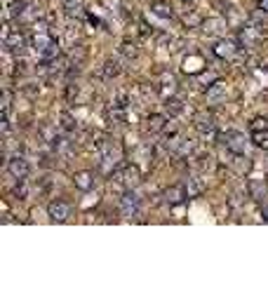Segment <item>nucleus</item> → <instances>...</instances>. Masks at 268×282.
I'll use <instances>...</instances> for the list:
<instances>
[{
  "label": "nucleus",
  "instance_id": "3",
  "mask_svg": "<svg viewBox=\"0 0 268 282\" xmlns=\"http://www.w3.org/2000/svg\"><path fill=\"white\" fill-rule=\"evenodd\" d=\"M238 43L245 49H256L263 43V31L261 26H240L238 29Z\"/></svg>",
  "mask_w": 268,
  "mask_h": 282
},
{
  "label": "nucleus",
  "instance_id": "2",
  "mask_svg": "<svg viewBox=\"0 0 268 282\" xmlns=\"http://www.w3.org/2000/svg\"><path fill=\"white\" fill-rule=\"evenodd\" d=\"M111 177L116 179V181H118V184H120L125 190L137 188V186L141 184V170H139L137 165H120L116 172L111 174Z\"/></svg>",
  "mask_w": 268,
  "mask_h": 282
},
{
  "label": "nucleus",
  "instance_id": "12",
  "mask_svg": "<svg viewBox=\"0 0 268 282\" xmlns=\"http://www.w3.org/2000/svg\"><path fill=\"white\" fill-rule=\"evenodd\" d=\"M144 129H146V134H160L167 129V118L160 116V113H151L144 123Z\"/></svg>",
  "mask_w": 268,
  "mask_h": 282
},
{
  "label": "nucleus",
  "instance_id": "9",
  "mask_svg": "<svg viewBox=\"0 0 268 282\" xmlns=\"http://www.w3.org/2000/svg\"><path fill=\"white\" fill-rule=\"evenodd\" d=\"M200 29H202V33H207V36L221 38L226 33V29H228V21H226L224 17H209V19H202Z\"/></svg>",
  "mask_w": 268,
  "mask_h": 282
},
{
  "label": "nucleus",
  "instance_id": "29",
  "mask_svg": "<svg viewBox=\"0 0 268 282\" xmlns=\"http://www.w3.org/2000/svg\"><path fill=\"white\" fill-rule=\"evenodd\" d=\"M186 190H189V198H198L202 193V184L195 177H189L186 179Z\"/></svg>",
  "mask_w": 268,
  "mask_h": 282
},
{
  "label": "nucleus",
  "instance_id": "23",
  "mask_svg": "<svg viewBox=\"0 0 268 282\" xmlns=\"http://www.w3.org/2000/svg\"><path fill=\"white\" fill-rule=\"evenodd\" d=\"M165 110H167L170 116H179V113L183 110V101L179 97H174V94H172V97L165 99Z\"/></svg>",
  "mask_w": 268,
  "mask_h": 282
},
{
  "label": "nucleus",
  "instance_id": "28",
  "mask_svg": "<svg viewBox=\"0 0 268 282\" xmlns=\"http://www.w3.org/2000/svg\"><path fill=\"white\" fill-rule=\"evenodd\" d=\"M59 127L64 129V132H73L75 129V120H73V116L68 113V110H64L59 116Z\"/></svg>",
  "mask_w": 268,
  "mask_h": 282
},
{
  "label": "nucleus",
  "instance_id": "13",
  "mask_svg": "<svg viewBox=\"0 0 268 282\" xmlns=\"http://www.w3.org/2000/svg\"><path fill=\"white\" fill-rule=\"evenodd\" d=\"M214 54L221 57V59H233V57L238 54V47L233 40H226V38H219L217 45H214Z\"/></svg>",
  "mask_w": 268,
  "mask_h": 282
},
{
  "label": "nucleus",
  "instance_id": "17",
  "mask_svg": "<svg viewBox=\"0 0 268 282\" xmlns=\"http://www.w3.org/2000/svg\"><path fill=\"white\" fill-rule=\"evenodd\" d=\"M207 99L212 101V104H221V101H226V85L221 82V80H217L214 85L207 87Z\"/></svg>",
  "mask_w": 268,
  "mask_h": 282
},
{
  "label": "nucleus",
  "instance_id": "22",
  "mask_svg": "<svg viewBox=\"0 0 268 282\" xmlns=\"http://www.w3.org/2000/svg\"><path fill=\"white\" fill-rule=\"evenodd\" d=\"M252 144L259 148H263V151H268V127L266 129H252Z\"/></svg>",
  "mask_w": 268,
  "mask_h": 282
},
{
  "label": "nucleus",
  "instance_id": "24",
  "mask_svg": "<svg viewBox=\"0 0 268 282\" xmlns=\"http://www.w3.org/2000/svg\"><path fill=\"white\" fill-rule=\"evenodd\" d=\"M87 59V49L85 45H73V49H71V64H75V66H83Z\"/></svg>",
  "mask_w": 268,
  "mask_h": 282
},
{
  "label": "nucleus",
  "instance_id": "1",
  "mask_svg": "<svg viewBox=\"0 0 268 282\" xmlns=\"http://www.w3.org/2000/svg\"><path fill=\"white\" fill-rule=\"evenodd\" d=\"M99 148V170L104 174H113L120 167V148L116 146V141L101 139L97 144Z\"/></svg>",
  "mask_w": 268,
  "mask_h": 282
},
{
  "label": "nucleus",
  "instance_id": "33",
  "mask_svg": "<svg viewBox=\"0 0 268 282\" xmlns=\"http://www.w3.org/2000/svg\"><path fill=\"white\" fill-rule=\"evenodd\" d=\"M24 92H26V97H29V99H36L38 97V90L33 85H24Z\"/></svg>",
  "mask_w": 268,
  "mask_h": 282
},
{
  "label": "nucleus",
  "instance_id": "21",
  "mask_svg": "<svg viewBox=\"0 0 268 282\" xmlns=\"http://www.w3.org/2000/svg\"><path fill=\"white\" fill-rule=\"evenodd\" d=\"M174 90H177V80H174V75H165L163 82L158 85V92L167 99V97H172V94H174Z\"/></svg>",
  "mask_w": 268,
  "mask_h": 282
},
{
  "label": "nucleus",
  "instance_id": "18",
  "mask_svg": "<svg viewBox=\"0 0 268 282\" xmlns=\"http://www.w3.org/2000/svg\"><path fill=\"white\" fill-rule=\"evenodd\" d=\"M61 7L66 10L68 17H85V7H83V0H61Z\"/></svg>",
  "mask_w": 268,
  "mask_h": 282
},
{
  "label": "nucleus",
  "instance_id": "14",
  "mask_svg": "<svg viewBox=\"0 0 268 282\" xmlns=\"http://www.w3.org/2000/svg\"><path fill=\"white\" fill-rule=\"evenodd\" d=\"M73 184H75V188L83 190V193L92 190V188H94V172H90V170L75 172V174H73Z\"/></svg>",
  "mask_w": 268,
  "mask_h": 282
},
{
  "label": "nucleus",
  "instance_id": "16",
  "mask_svg": "<svg viewBox=\"0 0 268 282\" xmlns=\"http://www.w3.org/2000/svg\"><path fill=\"white\" fill-rule=\"evenodd\" d=\"M151 12L160 19H174V7L170 3H165V0H155L151 3Z\"/></svg>",
  "mask_w": 268,
  "mask_h": 282
},
{
  "label": "nucleus",
  "instance_id": "30",
  "mask_svg": "<svg viewBox=\"0 0 268 282\" xmlns=\"http://www.w3.org/2000/svg\"><path fill=\"white\" fill-rule=\"evenodd\" d=\"M26 7H29V3H26V0H14L12 5H10V17H12V19H19L21 14H24Z\"/></svg>",
  "mask_w": 268,
  "mask_h": 282
},
{
  "label": "nucleus",
  "instance_id": "11",
  "mask_svg": "<svg viewBox=\"0 0 268 282\" xmlns=\"http://www.w3.org/2000/svg\"><path fill=\"white\" fill-rule=\"evenodd\" d=\"M195 127H198V132H200L202 136L217 134V123H214L212 113H200V116H195Z\"/></svg>",
  "mask_w": 268,
  "mask_h": 282
},
{
  "label": "nucleus",
  "instance_id": "20",
  "mask_svg": "<svg viewBox=\"0 0 268 282\" xmlns=\"http://www.w3.org/2000/svg\"><path fill=\"white\" fill-rule=\"evenodd\" d=\"M38 134H40V139L45 141V144H55V139L59 134H57V125H52V123H40L38 125Z\"/></svg>",
  "mask_w": 268,
  "mask_h": 282
},
{
  "label": "nucleus",
  "instance_id": "34",
  "mask_svg": "<svg viewBox=\"0 0 268 282\" xmlns=\"http://www.w3.org/2000/svg\"><path fill=\"white\" fill-rule=\"evenodd\" d=\"M259 5H261V10H266V12H268V0H259Z\"/></svg>",
  "mask_w": 268,
  "mask_h": 282
},
{
  "label": "nucleus",
  "instance_id": "15",
  "mask_svg": "<svg viewBox=\"0 0 268 282\" xmlns=\"http://www.w3.org/2000/svg\"><path fill=\"white\" fill-rule=\"evenodd\" d=\"M106 118H109L113 125H125V120H127V106H120V104H113V101H111L109 110H106Z\"/></svg>",
  "mask_w": 268,
  "mask_h": 282
},
{
  "label": "nucleus",
  "instance_id": "26",
  "mask_svg": "<svg viewBox=\"0 0 268 282\" xmlns=\"http://www.w3.org/2000/svg\"><path fill=\"white\" fill-rule=\"evenodd\" d=\"M12 195L17 200H26L29 198V186H26V179H17V184L12 188Z\"/></svg>",
  "mask_w": 268,
  "mask_h": 282
},
{
  "label": "nucleus",
  "instance_id": "4",
  "mask_svg": "<svg viewBox=\"0 0 268 282\" xmlns=\"http://www.w3.org/2000/svg\"><path fill=\"white\" fill-rule=\"evenodd\" d=\"M3 45H5L7 52H14V54H21L26 47V38L21 33V29H10L5 26V31H3Z\"/></svg>",
  "mask_w": 268,
  "mask_h": 282
},
{
  "label": "nucleus",
  "instance_id": "19",
  "mask_svg": "<svg viewBox=\"0 0 268 282\" xmlns=\"http://www.w3.org/2000/svg\"><path fill=\"white\" fill-rule=\"evenodd\" d=\"M120 71H122V66H120V62L118 59H106L104 62V66H101V75H104L106 80H113V78H118L120 75Z\"/></svg>",
  "mask_w": 268,
  "mask_h": 282
},
{
  "label": "nucleus",
  "instance_id": "8",
  "mask_svg": "<svg viewBox=\"0 0 268 282\" xmlns=\"http://www.w3.org/2000/svg\"><path fill=\"white\" fill-rule=\"evenodd\" d=\"M7 172L12 174L14 179H26L31 172V165H29V160L24 158V155H12V158L7 160Z\"/></svg>",
  "mask_w": 268,
  "mask_h": 282
},
{
  "label": "nucleus",
  "instance_id": "35",
  "mask_svg": "<svg viewBox=\"0 0 268 282\" xmlns=\"http://www.w3.org/2000/svg\"><path fill=\"white\" fill-rule=\"evenodd\" d=\"M183 3H193V0H183Z\"/></svg>",
  "mask_w": 268,
  "mask_h": 282
},
{
  "label": "nucleus",
  "instance_id": "5",
  "mask_svg": "<svg viewBox=\"0 0 268 282\" xmlns=\"http://www.w3.org/2000/svg\"><path fill=\"white\" fill-rule=\"evenodd\" d=\"M221 144L226 146V151L233 155H245V148H247V139H245L243 132H235V129H231V132H226V134L219 136Z\"/></svg>",
  "mask_w": 268,
  "mask_h": 282
},
{
  "label": "nucleus",
  "instance_id": "6",
  "mask_svg": "<svg viewBox=\"0 0 268 282\" xmlns=\"http://www.w3.org/2000/svg\"><path fill=\"white\" fill-rule=\"evenodd\" d=\"M71 212H73L71 203L61 200V198H55V200L47 205V216H49V221H55V223H64V221H68L71 219Z\"/></svg>",
  "mask_w": 268,
  "mask_h": 282
},
{
  "label": "nucleus",
  "instance_id": "32",
  "mask_svg": "<svg viewBox=\"0 0 268 282\" xmlns=\"http://www.w3.org/2000/svg\"><path fill=\"white\" fill-rule=\"evenodd\" d=\"M266 127H268L266 118H254V120H252V129H266Z\"/></svg>",
  "mask_w": 268,
  "mask_h": 282
},
{
  "label": "nucleus",
  "instance_id": "31",
  "mask_svg": "<svg viewBox=\"0 0 268 282\" xmlns=\"http://www.w3.org/2000/svg\"><path fill=\"white\" fill-rule=\"evenodd\" d=\"M10 108H12V92H10V90H3V113L10 116Z\"/></svg>",
  "mask_w": 268,
  "mask_h": 282
},
{
  "label": "nucleus",
  "instance_id": "25",
  "mask_svg": "<svg viewBox=\"0 0 268 282\" xmlns=\"http://www.w3.org/2000/svg\"><path fill=\"white\" fill-rule=\"evenodd\" d=\"M120 54H122V57H127V59H137V57H139L137 43H132V40H122V45H120Z\"/></svg>",
  "mask_w": 268,
  "mask_h": 282
},
{
  "label": "nucleus",
  "instance_id": "10",
  "mask_svg": "<svg viewBox=\"0 0 268 282\" xmlns=\"http://www.w3.org/2000/svg\"><path fill=\"white\" fill-rule=\"evenodd\" d=\"M186 198H189V190H186V184H177V186H170V188L163 193V200L167 205H181L186 203Z\"/></svg>",
  "mask_w": 268,
  "mask_h": 282
},
{
  "label": "nucleus",
  "instance_id": "27",
  "mask_svg": "<svg viewBox=\"0 0 268 282\" xmlns=\"http://www.w3.org/2000/svg\"><path fill=\"white\" fill-rule=\"evenodd\" d=\"M250 195L254 198V200H261V198L266 195V184L256 181V179H252V181H250Z\"/></svg>",
  "mask_w": 268,
  "mask_h": 282
},
{
  "label": "nucleus",
  "instance_id": "7",
  "mask_svg": "<svg viewBox=\"0 0 268 282\" xmlns=\"http://www.w3.org/2000/svg\"><path fill=\"white\" fill-rule=\"evenodd\" d=\"M139 209H141V198L134 193V188L125 190L120 198V214L125 219H132V216H139Z\"/></svg>",
  "mask_w": 268,
  "mask_h": 282
}]
</instances>
